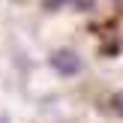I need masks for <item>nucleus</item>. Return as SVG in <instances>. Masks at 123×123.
<instances>
[{"mask_svg":"<svg viewBox=\"0 0 123 123\" xmlns=\"http://www.w3.org/2000/svg\"><path fill=\"white\" fill-rule=\"evenodd\" d=\"M51 66L60 75H75V72L81 69V57H78L72 48H60V51L51 54Z\"/></svg>","mask_w":123,"mask_h":123,"instance_id":"f257e3e1","label":"nucleus"},{"mask_svg":"<svg viewBox=\"0 0 123 123\" xmlns=\"http://www.w3.org/2000/svg\"><path fill=\"white\" fill-rule=\"evenodd\" d=\"M114 108H117V111L123 114V90H120V93H117V96H114Z\"/></svg>","mask_w":123,"mask_h":123,"instance_id":"f03ea898","label":"nucleus"}]
</instances>
